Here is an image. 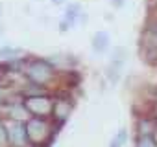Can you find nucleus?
Listing matches in <instances>:
<instances>
[{"label":"nucleus","instance_id":"nucleus-1","mask_svg":"<svg viewBox=\"0 0 157 147\" xmlns=\"http://www.w3.org/2000/svg\"><path fill=\"white\" fill-rule=\"evenodd\" d=\"M52 74H54V66L50 61H44V59H33L28 68H26V76L32 83L35 85H44L50 81L52 77Z\"/></svg>","mask_w":157,"mask_h":147},{"label":"nucleus","instance_id":"nucleus-2","mask_svg":"<svg viewBox=\"0 0 157 147\" xmlns=\"http://www.w3.org/2000/svg\"><path fill=\"white\" fill-rule=\"evenodd\" d=\"M24 107L28 112L32 114H37L39 118H44L48 114H52V109H54V103L50 98L46 96H32L24 101Z\"/></svg>","mask_w":157,"mask_h":147},{"label":"nucleus","instance_id":"nucleus-3","mask_svg":"<svg viewBox=\"0 0 157 147\" xmlns=\"http://www.w3.org/2000/svg\"><path fill=\"white\" fill-rule=\"evenodd\" d=\"M48 131H50V127H48L46 120H43V118H32L26 123V134L32 142H37V143L44 142L48 138Z\"/></svg>","mask_w":157,"mask_h":147},{"label":"nucleus","instance_id":"nucleus-4","mask_svg":"<svg viewBox=\"0 0 157 147\" xmlns=\"http://www.w3.org/2000/svg\"><path fill=\"white\" fill-rule=\"evenodd\" d=\"M8 136H10V142L17 147H22L24 140H26V127H22V123L19 121H13L10 127H8Z\"/></svg>","mask_w":157,"mask_h":147},{"label":"nucleus","instance_id":"nucleus-5","mask_svg":"<svg viewBox=\"0 0 157 147\" xmlns=\"http://www.w3.org/2000/svg\"><path fill=\"white\" fill-rule=\"evenodd\" d=\"M109 46V33L107 31H96L93 37V50L96 53H104Z\"/></svg>","mask_w":157,"mask_h":147},{"label":"nucleus","instance_id":"nucleus-6","mask_svg":"<svg viewBox=\"0 0 157 147\" xmlns=\"http://www.w3.org/2000/svg\"><path fill=\"white\" fill-rule=\"evenodd\" d=\"M70 103L68 101H65V99H59V101H56L54 103V109H52V114H54V118H57V120H65L67 116H68V112H70Z\"/></svg>","mask_w":157,"mask_h":147},{"label":"nucleus","instance_id":"nucleus-7","mask_svg":"<svg viewBox=\"0 0 157 147\" xmlns=\"http://www.w3.org/2000/svg\"><path fill=\"white\" fill-rule=\"evenodd\" d=\"M80 13H82V9H80V6H78V4H68L67 9H65V20L68 24H74V22H78Z\"/></svg>","mask_w":157,"mask_h":147},{"label":"nucleus","instance_id":"nucleus-8","mask_svg":"<svg viewBox=\"0 0 157 147\" xmlns=\"http://www.w3.org/2000/svg\"><path fill=\"white\" fill-rule=\"evenodd\" d=\"M24 52L21 48H13V46H4V48H0V59H8V61H13L17 59L19 55H22Z\"/></svg>","mask_w":157,"mask_h":147},{"label":"nucleus","instance_id":"nucleus-9","mask_svg":"<svg viewBox=\"0 0 157 147\" xmlns=\"http://www.w3.org/2000/svg\"><path fill=\"white\" fill-rule=\"evenodd\" d=\"M120 68H122V64H118V63H111L109 68H107V79L113 85H117L118 79H120Z\"/></svg>","mask_w":157,"mask_h":147},{"label":"nucleus","instance_id":"nucleus-10","mask_svg":"<svg viewBox=\"0 0 157 147\" xmlns=\"http://www.w3.org/2000/svg\"><path fill=\"white\" fill-rule=\"evenodd\" d=\"M128 57V50L126 48H113L111 52V63H118V64H124V59Z\"/></svg>","mask_w":157,"mask_h":147},{"label":"nucleus","instance_id":"nucleus-11","mask_svg":"<svg viewBox=\"0 0 157 147\" xmlns=\"http://www.w3.org/2000/svg\"><path fill=\"white\" fill-rule=\"evenodd\" d=\"M24 110H26V107H22L21 103H11V107L8 109V114L15 120H21V118H24Z\"/></svg>","mask_w":157,"mask_h":147},{"label":"nucleus","instance_id":"nucleus-12","mask_svg":"<svg viewBox=\"0 0 157 147\" xmlns=\"http://www.w3.org/2000/svg\"><path fill=\"white\" fill-rule=\"evenodd\" d=\"M126 140H128V131H126V129H120V131H118V134L111 140L109 147H122V145L126 143Z\"/></svg>","mask_w":157,"mask_h":147},{"label":"nucleus","instance_id":"nucleus-13","mask_svg":"<svg viewBox=\"0 0 157 147\" xmlns=\"http://www.w3.org/2000/svg\"><path fill=\"white\" fill-rule=\"evenodd\" d=\"M137 147H157V142L150 134H140L137 140Z\"/></svg>","mask_w":157,"mask_h":147},{"label":"nucleus","instance_id":"nucleus-14","mask_svg":"<svg viewBox=\"0 0 157 147\" xmlns=\"http://www.w3.org/2000/svg\"><path fill=\"white\" fill-rule=\"evenodd\" d=\"M8 140H10V136H8V129H6L2 123H0V147H2Z\"/></svg>","mask_w":157,"mask_h":147},{"label":"nucleus","instance_id":"nucleus-15","mask_svg":"<svg viewBox=\"0 0 157 147\" xmlns=\"http://www.w3.org/2000/svg\"><path fill=\"white\" fill-rule=\"evenodd\" d=\"M68 28H70V24H68V22H67V20H63V22H61V24H59V31H67V30H68Z\"/></svg>","mask_w":157,"mask_h":147},{"label":"nucleus","instance_id":"nucleus-16","mask_svg":"<svg viewBox=\"0 0 157 147\" xmlns=\"http://www.w3.org/2000/svg\"><path fill=\"white\" fill-rule=\"evenodd\" d=\"M111 4H113L115 8H122V6H124V0H111Z\"/></svg>","mask_w":157,"mask_h":147},{"label":"nucleus","instance_id":"nucleus-17","mask_svg":"<svg viewBox=\"0 0 157 147\" xmlns=\"http://www.w3.org/2000/svg\"><path fill=\"white\" fill-rule=\"evenodd\" d=\"M78 22H83V24H85V22H87V15H85V13H80V17H78Z\"/></svg>","mask_w":157,"mask_h":147},{"label":"nucleus","instance_id":"nucleus-18","mask_svg":"<svg viewBox=\"0 0 157 147\" xmlns=\"http://www.w3.org/2000/svg\"><path fill=\"white\" fill-rule=\"evenodd\" d=\"M54 2H56V4H61V2H63V0H54Z\"/></svg>","mask_w":157,"mask_h":147},{"label":"nucleus","instance_id":"nucleus-19","mask_svg":"<svg viewBox=\"0 0 157 147\" xmlns=\"http://www.w3.org/2000/svg\"><path fill=\"white\" fill-rule=\"evenodd\" d=\"M28 147H32V145H28Z\"/></svg>","mask_w":157,"mask_h":147}]
</instances>
